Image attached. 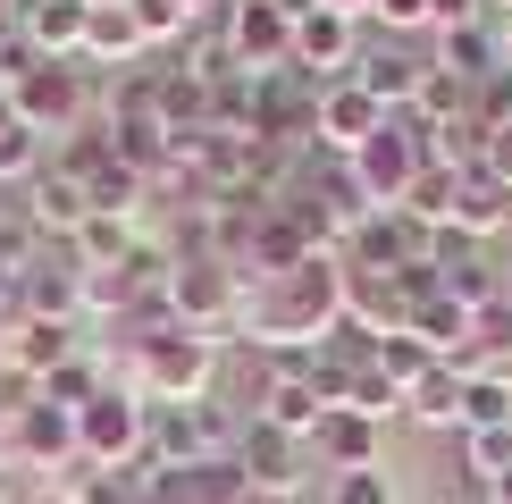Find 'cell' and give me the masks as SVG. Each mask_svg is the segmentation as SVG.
Segmentation results:
<instances>
[{
	"instance_id": "20",
	"label": "cell",
	"mask_w": 512,
	"mask_h": 504,
	"mask_svg": "<svg viewBox=\"0 0 512 504\" xmlns=\"http://www.w3.org/2000/svg\"><path fill=\"white\" fill-rule=\"evenodd\" d=\"M143 59V34H135V17L126 9H93L84 17V42H76V68L93 76V68H135Z\"/></svg>"
},
{
	"instance_id": "31",
	"label": "cell",
	"mask_w": 512,
	"mask_h": 504,
	"mask_svg": "<svg viewBox=\"0 0 512 504\" xmlns=\"http://www.w3.org/2000/svg\"><path fill=\"white\" fill-rule=\"evenodd\" d=\"M378 370H387L395 387H412V378H429V370H437V353L420 345L412 328H403V336H378Z\"/></svg>"
},
{
	"instance_id": "10",
	"label": "cell",
	"mask_w": 512,
	"mask_h": 504,
	"mask_svg": "<svg viewBox=\"0 0 512 504\" xmlns=\"http://www.w3.org/2000/svg\"><path fill=\"white\" fill-rule=\"evenodd\" d=\"M0 462H17V471H68L76 462V412H59V404H17L9 412V437H0Z\"/></svg>"
},
{
	"instance_id": "26",
	"label": "cell",
	"mask_w": 512,
	"mask_h": 504,
	"mask_svg": "<svg viewBox=\"0 0 512 504\" xmlns=\"http://www.w3.org/2000/svg\"><path fill=\"white\" fill-rule=\"evenodd\" d=\"M345 412H361V420H378V429H387V420L403 412V387H395L378 362H361V370H353V387H345Z\"/></svg>"
},
{
	"instance_id": "30",
	"label": "cell",
	"mask_w": 512,
	"mask_h": 504,
	"mask_svg": "<svg viewBox=\"0 0 512 504\" xmlns=\"http://www.w3.org/2000/svg\"><path fill=\"white\" fill-rule=\"evenodd\" d=\"M319 504H403V496H395L387 462H370V471H336V479H328V496H319Z\"/></svg>"
},
{
	"instance_id": "23",
	"label": "cell",
	"mask_w": 512,
	"mask_h": 504,
	"mask_svg": "<svg viewBox=\"0 0 512 504\" xmlns=\"http://www.w3.org/2000/svg\"><path fill=\"white\" fill-rule=\"evenodd\" d=\"M135 219H110V210H93L76 236V269H126V252H135Z\"/></svg>"
},
{
	"instance_id": "12",
	"label": "cell",
	"mask_w": 512,
	"mask_h": 504,
	"mask_svg": "<svg viewBox=\"0 0 512 504\" xmlns=\"http://www.w3.org/2000/svg\"><path fill=\"white\" fill-rule=\"evenodd\" d=\"M353 84H361L387 118H403V110L420 101V84H429V51H412V42H378V51L353 59Z\"/></svg>"
},
{
	"instance_id": "34",
	"label": "cell",
	"mask_w": 512,
	"mask_h": 504,
	"mask_svg": "<svg viewBox=\"0 0 512 504\" xmlns=\"http://www.w3.org/2000/svg\"><path fill=\"white\" fill-rule=\"evenodd\" d=\"M319 9H336V17H353V26H361V17H370V0H319Z\"/></svg>"
},
{
	"instance_id": "21",
	"label": "cell",
	"mask_w": 512,
	"mask_h": 504,
	"mask_svg": "<svg viewBox=\"0 0 512 504\" xmlns=\"http://www.w3.org/2000/svg\"><path fill=\"white\" fill-rule=\"evenodd\" d=\"M403 328H412L437 362H454V353L471 345V303H454V294L437 286V294H420V303H412V320H403Z\"/></svg>"
},
{
	"instance_id": "25",
	"label": "cell",
	"mask_w": 512,
	"mask_h": 504,
	"mask_svg": "<svg viewBox=\"0 0 512 504\" xmlns=\"http://www.w3.org/2000/svg\"><path fill=\"white\" fill-rule=\"evenodd\" d=\"M42 168H51V143H42L34 126L9 118V126H0V185H34Z\"/></svg>"
},
{
	"instance_id": "9",
	"label": "cell",
	"mask_w": 512,
	"mask_h": 504,
	"mask_svg": "<svg viewBox=\"0 0 512 504\" xmlns=\"http://www.w3.org/2000/svg\"><path fill=\"white\" fill-rule=\"evenodd\" d=\"M353 59H361V26H353V17H336V9L294 17V76H303L311 93L345 84V76H353Z\"/></svg>"
},
{
	"instance_id": "5",
	"label": "cell",
	"mask_w": 512,
	"mask_h": 504,
	"mask_svg": "<svg viewBox=\"0 0 512 504\" xmlns=\"http://www.w3.org/2000/svg\"><path fill=\"white\" fill-rule=\"evenodd\" d=\"M143 446H152V404H143L135 387H101L93 404L76 412V462H93V471H135Z\"/></svg>"
},
{
	"instance_id": "18",
	"label": "cell",
	"mask_w": 512,
	"mask_h": 504,
	"mask_svg": "<svg viewBox=\"0 0 512 504\" xmlns=\"http://www.w3.org/2000/svg\"><path fill=\"white\" fill-rule=\"evenodd\" d=\"M445 227H454L462 244L504 236V227H512V194H504L496 177H487V168H462V194H454V219H445Z\"/></svg>"
},
{
	"instance_id": "16",
	"label": "cell",
	"mask_w": 512,
	"mask_h": 504,
	"mask_svg": "<svg viewBox=\"0 0 512 504\" xmlns=\"http://www.w3.org/2000/svg\"><path fill=\"white\" fill-rule=\"evenodd\" d=\"M403 320H412V294H403V278H387V269H353V261H345V328H361V336H403Z\"/></svg>"
},
{
	"instance_id": "36",
	"label": "cell",
	"mask_w": 512,
	"mask_h": 504,
	"mask_svg": "<svg viewBox=\"0 0 512 504\" xmlns=\"http://www.w3.org/2000/svg\"><path fill=\"white\" fill-rule=\"evenodd\" d=\"M504 311H512V269H504Z\"/></svg>"
},
{
	"instance_id": "22",
	"label": "cell",
	"mask_w": 512,
	"mask_h": 504,
	"mask_svg": "<svg viewBox=\"0 0 512 504\" xmlns=\"http://www.w3.org/2000/svg\"><path fill=\"white\" fill-rule=\"evenodd\" d=\"M403 412L429 420V429H454V437H462V370L437 362L429 378H412V387H403Z\"/></svg>"
},
{
	"instance_id": "33",
	"label": "cell",
	"mask_w": 512,
	"mask_h": 504,
	"mask_svg": "<svg viewBox=\"0 0 512 504\" xmlns=\"http://www.w3.org/2000/svg\"><path fill=\"white\" fill-rule=\"evenodd\" d=\"M479 26V0H429V34H462Z\"/></svg>"
},
{
	"instance_id": "32",
	"label": "cell",
	"mask_w": 512,
	"mask_h": 504,
	"mask_svg": "<svg viewBox=\"0 0 512 504\" xmlns=\"http://www.w3.org/2000/svg\"><path fill=\"white\" fill-rule=\"evenodd\" d=\"M370 26L403 42V34H429V0H370Z\"/></svg>"
},
{
	"instance_id": "24",
	"label": "cell",
	"mask_w": 512,
	"mask_h": 504,
	"mask_svg": "<svg viewBox=\"0 0 512 504\" xmlns=\"http://www.w3.org/2000/svg\"><path fill=\"white\" fill-rule=\"evenodd\" d=\"M454 194H462V168L429 160V168L412 177V194H403V210H412L420 227H445V219H454Z\"/></svg>"
},
{
	"instance_id": "4",
	"label": "cell",
	"mask_w": 512,
	"mask_h": 504,
	"mask_svg": "<svg viewBox=\"0 0 512 504\" xmlns=\"http://www.w3.org/2000/svg\"><path fill=\"white\" fill-rule=\"evenodd\" d=\"M244 269L227 261V252H194V261L168 269V320L194 328V336H227L244 320Z\"/></svg>"
},
{
	"instance_id": "3",
	"label": "cell",
	"mask_w": 512,
	"mask_h": 504,
	"mask_svg": "<svg viewBox=\"0 0 512 504\" xmlns=\"http://www.w3.org/2000/svg\"><path fill=\"white\" fill-rule=\"evenodd\" d=\"M236 437H244V412H227L219 395L168 404V412H152V446H143V462H152V471H194V462H227Z\"/></svg>"
},
{
	"instance_id": "27",
	"label": "cell",
	"mask_w": 512,
	"mask_h": 504,
	"mask_svg": "<svg viewBox=\"0 0 512 504\" xmlns=\"http://www.w3.org/2000/svg\"><path fill=\"white\" fill-rule=\"evenodd\" d=\"M462 471L479 479V496H487V479L512 471V420L504 429H462Z\"/></svg>"
},
{
	"instance_id": "8",
	"label": "cell",
	"mask_w": 512,
	"mask_h": 504,
	"mask_svg": "<svg viewBox=\"0 0 512 504\" xmlns=\"http://www.w3.org/2000/svg\"><path fill=\"white\" fill-rule=\"evenodd\" d=\"M219 42H227V68H236L244 84H252V76H286V68H294V17L277 9V0H227Z\"/></svg>"
},
{
	"instance_id": "28",
	"label": "cell",
	"mask_w": 512,
	"mask_h": 504,
	"mask_svg": "<svg viewBox=\"0 0 512 504\" xmlns=\"http://www.w3.org/2000/svg\"><path fill=\"white\" fill-rule=\"evenodd\" d=\"M126 17H135V34H143V51H160V42H177V34H194V9H185V0H126Z\"/></svg>"
},
{
	"instance_id": "7",
	"label": "cell",
	"mask_w": 512,
	"mask_h": 504,
	"mask_svg": "<svg viewBox=\"0 0 512 504\" xmlns=\"http://www.w3.org/2000/svg\"><path fill=\"white\" fill-rule=\"evenodd\" d=\"M345 168H353V185H361V194H370V210H403L412 177L429 168V135H420V118H412V110H403V118H387V126H378V135L361 143Z\"/></svg>"
},
{
	"instance_id": "2",
	"label": "cell",
	"mask_w": 512,
	"mask_h": 504,
	"mask_svg": "<svg viewBox=\"0 0 512 504\" xmlns=\"http://www.w3.org/2000/svg\"><path fill=\"white\" fill-rule=\"evenodd\" d=\"M126 387H135L152 412L202 404V395L219 387V336H194V328L160 320L152 336H135V345H126Z\"/></svg>"
},
{
	"instance_id": "19",
	"label": "cell",
	"mask_w": 512,
	"mask_h": 504,
	"mask_svg": "<svg viewBox=\"0 0 512 504\" xmlns=\"http://www.w3.org/2000/svg\"><path fill=\"white\" fill-rule=\"evenodd\" d=\"M26 9V51L34 59H76V42H84V0H17Z\"/></svg>"
},
{
	"instance_id": "17",
	"label": "cell",
	"mask_w": 512,
	"mask_h": 504,
	"mask_svg": "<svg viewBox=\"0 0 512 504\" xmlns=\"http://www.w3.org/2000/svg\"><path fill=\"white\" fill-rule=\"evenodd\" d=\"M26 219H34V236H84V219H93V194H84L76 177H59V168H42V177L26 185Z\"/></svg>"
},
{
	"instance_id": "13",
	"label": "cell",
	"mask_w": 512,
	"mask_h": 504,
	"mask_svg": "<svg viewBox=\"0 0 512 504\" xmlns=\"http://www.w3.org/2000/svg\"><path fill=\"white\" fill-rule=\"evenodd\" d=\"M378 126H387V110H378L370 93H361V84L345 76V84H328V93H319V118H311V143L328 160H353L361 143L378 135Z\"/></svg>"
},
{
	"instance_id": "35",
	"label": "cell",
	"mask_w": 512,
	"mask_h": 504,
	"mask_svg": "<svg viewBox=\"0 0 512 504\" xmlns=\"http://www.w3.org/2000/svg\"><path fill=\"white\" fill-rule=\"evenodd\" d=\"M252 504H303V496H252Z\"/></svg>"
},
{
	"instance_id": "14",
	"label": "cell",
	"mask_w": 512,
	"mask_h": 504,
	"mask_svg": "<svg viewBox=\"0 0 512 504\" xmlns=\"http://www.w3.org/2000/svg\"><path fill=\"white\" fill-rule=\"evenodd\" d=\"M303 446H311V462H319V471L336 479V471H370V462H387V429L336 404V412H319V429L303 437Z\"/></svg>"
},
{
	"instance_id": "15",
	"label": "cell",
	"mask_w": 512,
	"mask_h": 504,
	"mask_svg": "<svg viewBox=\"0 0 512 504\" xmlns=\"http://www.w3.org/2000/svg\"><path fill=\"white\" fill-rule=\"evenodd\" d=\"M429 68H437L445 84H462V93H479V84L512 76V51H504V34H496V26H462V34H437Z\"/></svg>"
},
{
	"instance_id": "11",
	"label": "cell",
	"mask_w": 512,
	"mask_h": 504,
	"mask_svg": "<svg viewBox=\"0 0 512 504\" xmlns=\"http://www.w3.org/2000/svg\"><path fill=\"white\" fill-rule=\"evenodd\" d=\"M303 462H311L303 437L244 420V437H236V471H244V488H252V496H303Z\"/></svg>"
},
{
	"instance_id": "37",
	"label": "cell",
	"mask_w": 512,
	"mask_h": 504,
	"mask_svg": "<svg viewBox=\"0 0 512 504\" xmlns=\"http://www.w3.org/2000/svg\"><path fill=\"white\" fill-rule=\"evenodd\" d=\"M504 9H512V0H504Z\"/></svg>"
},
{
	"instance_id": "29",
	"label": "cell",
	"mask_w": 512,
	"mask_h": 504,
	"mask_svg": "<svg viewBox=\"0 0 512 504\" xmlns=\"http://www.w3.org/2000/svg\"><path fill=\"white\" fill-rule=\"evenodd\" d=\"M512 420V378H462V429H504Z\"/></svg>"
},
{
	"instance_id": "6",
	"label": "cell",
	"mask_w": 512,
	"mask_h": 504,
	"mask_svg": "<svg viewBox=\"0 0 512 504\" xmlns=\"http://www.w3.org/2000/svg\"><path fill=\"white\" fill-rule=\"evenodd\" d=\"M84 101H93V84H84V68L76 59H17V76H9V110H17V126H34L42 143L51 135H76L84 126Z\"/></svg>"
},
{
	"instance_id": "1",
	"label": "cell",
	"mask_w": 512,
	"mask_h": 504,
	"mask_svg": "<svg viewBox=\"0 0 512 504\" xmlns=\"http://www.w3.org/2000/svg\"><path fill=\"white\" fill-rule=\"evenodd\" d=\"M244 345L269 353V362H294V353H319L336 328H345V252H311L303 269L252 286L244 294Z\"/></svg>"
}]
</instances>
